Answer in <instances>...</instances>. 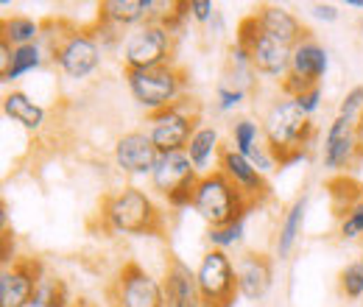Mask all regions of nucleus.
<instances>
[{"label": "nucleus", "mask_w": 363, "mask_h": 307, "mask_svg": "<svg viewBox=\"0 0 363 307\" xmlns=\"http://www.w3.org/2000/svg\"><path fill=\"white\" fill-rule=\"evenodd\" d=\"M50 59L67 79L82 82L101 67L104 48L92 37L90 28H67L50 43Z\"/></svg>", "instance_id": "nucleus-6"}, {"label": "nucleus", "mask_w": 363, "mask_h": 307, "mask_svg": "<svg viewBox=\"0 0 363 307\" xmlns=\"http://www.w3.org/2000/svg\"><path fill=\"white\" fill-rule=\"evenodd\" d=\"M338 291L347 299H361L363 296V260H352L344 265V271L338 274Z\"/></svg>", "instance_id": "nucleus-30"}, {"label": "nucleus", "mask_w": 363, "mask_h": 307, "mask_svg": "<svg viewBox=\"0 0 363 307\" xmlns=\"http://www.w3.org/2000/svg\"><path fill=\"white\" fill-rule=\"evenodd\" d=\"M355 132H358V145H361V154H363V115L361 121H358V126H355Z\"/></svg>", "instance_id": "nucleus-36"}, {"label": "nucleus", "mask_w": 363, "mask_h": 307, "mask_svg": "<svg viewBox=\"0 0 363 307\" xmlns=\"http://www.w3.org/2000/svg\"><path fill=\"white\" fill-rule=\"evenodd\" d=\"M115 165L129 176H151L160 151L145 132H129L115 143Z\"/></svg>", "instance_id": "nucleus-18"}, {"label": "nucleus", "mask_w": 363, "mask_h": 307, "mask_svg": "<svg viewBox=\"0 0 363 307\" xmlns=\"http://www.w3.org/2000/svg\"><path fill=\"white\" fill-rule=\"evenodd\" d=\"M45 277V268L37 257H17L11 265H3L0 271V307H26L40 282Z\"/></svg>", "instance_id": "nucleus-14"}, {"label": "nucleus", "mask_w": 363, "mask_h": 307, "mask_svg": "<svg viewBox=\"0 0 363 307\" xmlns=\"http://www.w3.org/2000/svg\"><path fill=\"white\" fill-rule=\"evenodd\" d=\"M43 37V26L34 17L26 14H14L3 20V37L11 48H26V45H37V40Z\"/></svg>", "instance_id": "nucleus-25"}, {"label": "nucleus", "mask_w": 363, "mask_h": 307, "mask_svg": "<svg viewBox=\"0 0 363 307\" xmlns=\"http://www.w3.org/2000/svg\"><path fill=\"white\" fill-rule=\"evenodd\" d=\"M218 171L227 176L229 182L257 207V201L269 193V182H266V174H260L255 168L252 160H246L243 154H238L232 145H224L221 157H218Z\"/></svg>", "instance_id": "nucleus-17"}, {"label": "nucleus", "mask_w": 363, "mask_h": 307, "mask_svg": "<svg viewBox=\"0 0 363 307\" xmlns=\"http://www.w3.org/2000/svg\"><path fill=\"white\" fill-rule=\"evenodd\" d=\"M3 115L11 121V123H17L20 129H26V132L37 134L43 132V126H45V106L43 104H37L31 95H26L23 89H11V92H6L3 95Z\"/></svg>", "instance_id": "nucleus-23"}, {"label": "nucleus", "mask_w": 363, "mask_h": 307, "mask_svg": "<svg viewBox=\"0 0 363 307\" xmlns=\"http://www.w3.org/2000/svg\"><path fill=\"white\" fill-rule=\"evenodd\" d=\"M40 65H43V48H40V43L26 45V48H14V53H11V65H9V70L3 73V84L17 82V79H23L26 73L40 70Z\"/></svg>", "instance_id": "nucleus-26"}, {"label": "nucleus", "mask_w": 363, "mask_h": 307, "mask_svg": "<svg viewBox=\"0 0 363 307\" xmlns=\"http://www.w3.org/2000/svg\"><path fill=\"white\" fill-rule=\"evenodd\" d=\"M123 79L132 98L151 115L179 104L184 95V70L177 65L151 67V70H123Z\"/></svg>", "instance_id": "nucleus-4"}, {"label": "nucleus", "mask_w": 363, "mask_h": 307, "mask_svg": "<svg viewBox=\"0 0 363 307\" xmlns=\"http://www.w3.org/2000/svg\"><path fill=\"white\" fill-rule=\"evenodd\" d=\"M123 65L126 70H151L174 65V31L157 20L132 28L123 43Z\"/></svg>", "instance_id": "nucleus-5"}, {"label": "nucleus", "mask_w": 363, "mask_h": 307, "mask_svg": "<svg viewBox=\"0 0 363 307\" xmlns=\"http://www.w3.org/2000/svg\"><path fill=\"white\" fill-rule=\"evenodd\" d=\"M330 67V53L327 48L318 43L316 37H305L302 43L294 45L291 50V70L282 79V92L285 98H294L299 92L311 87H321V79L327 76Z\"/></svg>", "instance_id": "nucleus-12"}, {"label": "nucleus", "mask_w": 363, "mask_h": 307, "mask_svg": "<svg viewBox=\"0 0 363 307\" xmlns=\"http://www.w3.org/2000/svg\"><path fill=\"white\" fill-rule=\"evenodd\" d=\"M190 207L207 226H224L229 221L249 216L255 210V204L221 171L199 176Z\"/></svg>", "instance_id": "nucleus-3"}, {"label": "nucleus", "mask_w": 363, "mask_h": 307, "mask_svg": "<svg viewBox=\"0 0 363 307\" xmlns=\"http://www.w3.org/2000/svg\"><path fill=\"white\" fill-rule=\"evenodd\" d=\"M112 307H162V282L135 260L121 265L109 291Z\"/></svg>", "instance_id": "nucleus-11"}, {"label": "nucleus", "mask_w": 363, "mask_h": 307, "mask_svg": "<svg viewBox=\"0 0 363 307\" xmlns=\"http://www.w3.org/2000/svg\"><path fill=\"white\" fill-rule=\"evenodd\" d=\"M101 223L109 232L118 235H135V238H148V235H162L165 218L154 199L140 190V187H121L115 193H106L101 201Z\"/></svg>", "instance_id": "nucleus-1"}, {"label": "nucleus", "mask_w": 363, "mask_h": 307, "mask_svg": "<svg viewBox=\"0 0 363 307\" xmlns=\"http://www.w3.org/2000/svg\"><path fill=\"white\" fill-rule=\"evenodd\" d=\"M235 43L243 45V48L249 50L252 67H255L257 76H266V79H285V76H288V70H291V50H294V48L272 40V37L260 28V23H257L255 14H249V17H243V20L238 23V37H235Z\"/></svg>", "instance_id": "nucleus-7"}, {"label": "nucleus", "mask_w": 363, "mask_h": 307, "mask_svg": "<svg viewBox=\"0 0 363 307\" xmlns=\"http://www.w3.org/2000/svg\"><path fill=\"white\" fill-rule=\"evenodd\" d=\"M361 31H363V17H361Z\"/></svg>", "instance_id": "nucleus-40"}, {"label": "nucleus", "mask_w": 363, "mask_h": 307, "mask_svg": "<svg viewBox=\"0 0 363 307\" xmlns=\"http://www.w3.org/2000/svg\"><path fill=\"white\" fill-rule=\"evenodd\" d=\"M11 53H14V48L6 43V40H0V76L9 70V65H11Z\"/></svg>", "instance_id": "nucleus-35"}, {"label": "nucleus", "mask_w": 363, "mask_h": 307, "mask_svg": "<svg viewBox=\"0 0 363 307\" xmlns=\"http://www.w3.org/2000/svg\"><path fill=\"white\" fill-rule=\"evenodd\" d=\"M157 0H104L98 6V20L115 28H137L148 20H157Z\"/></svg>", "instance_id": "nucleus-21"}, {"label": "nucleus", "mask_w": 363, "mask_h": 307, "mask_svg": "<svg viewBox=\"0 0 363 307\" xmlns=\"http://www.w3.org/2000/svg\"><path fill=\"white\" fill-rule=\"evenodd\" d=\"M229 145L238 154H243L246 160H252L260 174H272L277 168V160L272 157V151L266 145V137H263V126H257L249 118H240V121L232 123V143Z\"/></svg>", "instance_id": "nucleus-20"}, {"label": "nucleus", "mask_w": 363, "mask_h": 307, "mask_svg": "<svg viewBox=\"0 0 363 307\" xmlns=\"http://www.w3.org/2000/svg\"><path fill=\"white\" fill-rule=\"evenodd\" d=\"M221 151H224V145H221V132H218L216 126H210V123H201V126L196 129V134L190 137L187 148H184V154L190 157L193 168L201 176L218 171V157H221Z\"/></svg>", "instance_id": "nucleus-22"}, {"label": "nucleus", "mask_w": 363, "mask_h": 307, "mask_svg": "<svg viewBox=\"0 0 363 307\" xmlns=\"http://www.w3.org/2000/svg\"><path fill=\"white\" fill-rule=\"evenodd\" d=\"M358 123L347 118H333V123L324 132V145H321V162L333 174H347L350 168H358L361 162V145H358Z\"/></svg>", "instance_id": "nucleus-13"}, {"label": "nucleus", "mask_w": 363, "mask_h": 307, "mask_svg": "<svg viewBox=\"0 0 363 307\" xmlns=\"http://www.w3.org/2000/svg\"><path fill=\"white\" fill-rule=\"evenodd\" d=\"M187 17L196 23H213V17H218V11H216L213 0H187Z\"/></svg>", "instance_id": "nucleus-33"}, {"label": "nucleus", "mask_w": 363, "mask_h": 307, "mask_svg": "<svg viewBox=\"0 0 363 307\" xmlns=\"http://www.w3.org/2000/svg\"><path fill=\"white\" fill-rule=\"evenodd\" d=\"M305 216H308V196H299L279 221V229H277V240H274V255L279 260H288L302 238V229H305Z\"/></svg>", "instance_id": "nucleus-24"}, {"label": "nucleus", "mask_w": 363, "mask_h": 307, "mask_svg": "<svg viewBox=\"0 0 363 307\" xmlns=\"http://www.w3.org/2000/svg\"><path fill=\"white\" fill-rule=\"evenodd\" d=\"M199 176L201 174L193 168L190 157L184 151H174V154H160L148 179H151V187L162 199H168L171 207H190Z\"/></svg>", "instance_id": "nucleus-10"}, {"label": "nucleus", "mask_w": 363, "mask_h": 307, "mask_svg": "<svg viewBox=\"0 0 363 307\" xmlns=\"http://www.w3.org/2000/svg\"><path fill=\"white\" fill-rule=\"evenodd\" d=\"M235 274L238 294L249 302H260L274 285V260L263 252H246L235 260Z\"/></svg>", "instance_id": "nucleus-16"}, {"label": "nucleus", "mask_w": 363, "mask_h": 307, "mask_svg": "<svg viewBox=\"0 0 363 307\" xmlns=\"http://www.w3.org/2000/svg\"><path fill=\"white\" fill-rule=\"evenodd\" d=\"M196 282L204 307H232L238 294V274H235V260L229 252L207 249L201 263L196 268Z\"/></svg>", "instance_id": "nucleus-9"}, {"label": "nucleus", "mask_w": 363, "mask_h": 307, "mask_svg": "<svg viewBox=\"0 0 363 307\" xmlns=\"http://www.w3.org/2000/svg\"><path fill=\"white\" fill-rule=\"evenodd\" d=\"M67 305H70V299H67V285H65L59 277L45 274L43 282H40V288H37V294H34V299L26 307H67Z\"/></svg>", "instance_id": "nucleus-28"}, {"label": "nucleus", "mask_w": 363, "mask_h": 307, "mask_svg": "<svg viewBox=\"0 0 363 307\" xmlns=\"http://www.w3.org/2000/svg\"><path fill=\"white\" fill-rule=\"evenodd\" d=\"M246 218L249 216H240V218L229 221L224 226H207V243H210V249L229 252V249L240 246L243 243V235H246Z\"/></svg>", "instance_id": "nucleus-27"}, {"label": "nucleus", "mask_w": 363, "mask_h": 307, "mask_svg": "<svg viewBox=\"0 0 363 307\" xmlns=\"http://www.w3.org/2000/svg\"><path fill=\"white\" fill-rule=\"evenodd\" d=\"M350 9H363V0H344Z\"/></svg>", "instance_id": "nucleus-37"}, {"label": "nucleus", "mask_w": 363, "mask_h": 307, "mask_svg": "<svg viewBox=\"0 0 363 307\" xmlns=\"http://www.w3.org/2000/svg\"><path fill=\"white\" fill-rule=\"evenodd\" d=\"M338 238L347 243L363 238V199L347 207L344 213H338Z\"/></svg>", "instance_id": "nucleus-29"}, {"label": "nucleus", "mask_w": 363, "mask_h": 307, "mask_svg": "<svg viewBox=\"0 0 363 307\" xmlns=\"http://www.w3.org/2000/svg\"><path fill=\"white\" fill-rule=\"evenodd\" d=\"M311 14L316 17L318 23H335L341 11H338L335 3H313V6H311Z\"/></svg>", "instance_id": "nucleus-34"}, {"label": "nucleus", "mask_w": 363, "mask_h": 307, "mask_svg": "<svg viewBox=\"0 0 363 307\" xmlns=\"http://www.w3.org/2000/svg\"><path fill=\"white\" fill-rule=\"evenodd\" d=\"M201 123H199V112L193 106V98H182L179 104L148 115L145 121V134L151 137V143L157 145L160 154H174V151H184L190 137L196 134Z\"/></svg>", "instance_id": "nucleus-8"}, {"label": "nucleus", "mask_w": 363, "mask_h": 307, "mask_svg": "<svg viewBox=\"0 0 363 307\" xmlns=\"http://www.w3.org/2000/svg\"><path fill=\"white\" fill-rule=\"evenodd\" d=\"M252 14L257 17L260 28H263L272 40L288 45V48H294L296 43H302V40L311 34V31L302 26V20H299L291 9L279 6V3H263V6H257Z\"/></svg>", "instance_id": "nucleus-19"}, {"label": "nucleus", "mask_w": 363, "mask_h": 307, "mask_svg": "<svg viewBox=\"0 0 363 307\" xmlns=\"http://www.w3.org/2000/svg\"><path fill=\"white\" fill-rule=\"evenodd\" d=\"M361 115H363V84H358V87L350 89L344 95V101L338 104V118H347V121L358 123Z\"/></svg>", "instance_id": "nucleus-31"}, {"label": "nucleus", "mask_w": 363, "mask_h": 307, "mask_svg": "<svg viewBox=\"0 0 363 307\" xmlns=\"http://www.w3.org/2000/svg\"><path fill=\"white\" fill-rule=\"evenodd\" d=\"M296 106H299V112L302 115H308V118H313L318 112V106H321V87H311L305 89V92H299V95H294L291 98Z\"/></svg>", "instance_id": "nucleus-32"}, {"label": "nucleus", "mask_w": 363, "mask_h": 307, "mask_svg": "<svg viewBox=\"0 0 363 307\" xmlns=\"http://www.w3.org/2000/svg\"><path fill=\"white\" fill-rule=\"evenodd\" d=\"M67 307H90V305H84V302H70Z\"/></svg>", "instance_id": "nucleus-38"}, {"label": "nucleus", "mask_w": 363, "mask_h": 307, "mask_svg": "<svg viewBox=\"0 0 363 307\" xmlns=\"http://www.w3.org/2000/svg\"><path fill=\"white\" fill-rule=\"evenodd\" d=\"M160 282H162V307H204L196 271L177 255H168Z\"/></svg>", "instance_id": "nucleus-15"}, {"label": "nucleus", "mask_w": 363, "mask_h": 307, "mask_svg": "<svg viewBox=\"0 0 363 307\" xmlns=\"http://www.w3.org/2000/svg\"><path fill=\"white\" fill-rule=\"evenodd\" d=\"M263 137L277 165H291L305 157L313 137V123L291 98H282L263 118Z\"/></svg>", "instance_id": "nucleus-2"}, {"label": "nucleus", "mask_w": 363, "mask_h": 307, "mask_svg": "<svg viewBox=\"0 0 363 307\" xmlns=\"http://www.w3.org/2000/svg\"><path fill=\"white\" fill-rule=\"evenodd\" d=\"M361 199H363V179H361Z\"/></svg>", "instance_id": "nucleus-39"}]
</instances>
